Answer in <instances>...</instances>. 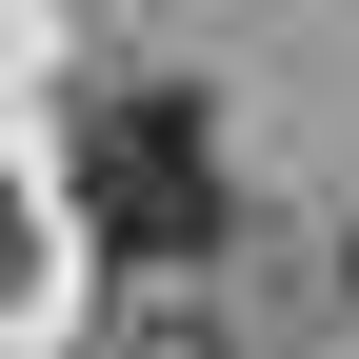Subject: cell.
<instances>
[{"mask_svg": "<svg viewBox=\"0 0 359 359\" xmlns=\"http://www.w3.org/2000/svg\"><path fill=\"white\" fill-rule=\"evenodd\" d=\"M0 280H20V219H0Z\"/></svg>", "mask_w": 359, "mask_h": 359, "instance_id": "2", "label": "cell"}, {"mask_svg": "<svg viewBox=\"0 0 359 359\" xmlns=\"http://www.w3.org/2000/svg\"><path fill=\"white\" fill-rule=\"evenodd\" d=\"M80 219H100L120 259H200V240H219V120L180 100V80L80 100Z\"/></svg>", "mask_w": 359, "mask_h": 359, "instance_id": "1", "label": "cell"}, {"mask_svg": "<svg viewBox=\"0 0 359 359\" xmlns=\"http://www.w3.org/2000/svg\"><path fill=\"white\" fill-rule=\"evenodd\" d=\"M160 359H200V339H160Z\"/></svg>", "mask_w": 359, "mask_h": 359, "instance_id": "3", "label": "cell"}]
</instances>
